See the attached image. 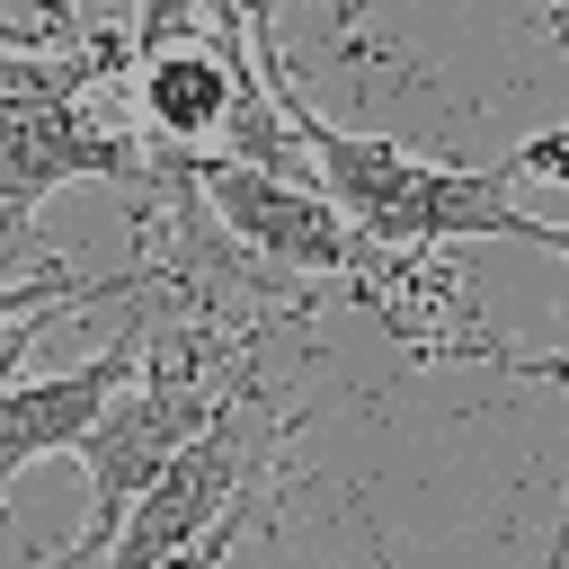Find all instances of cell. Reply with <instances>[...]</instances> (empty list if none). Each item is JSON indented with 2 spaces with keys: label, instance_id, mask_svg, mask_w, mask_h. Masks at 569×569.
<instances>
[{
  "label": "cell",
  "instance_id": "cell-12",
  "mask_svg": "<svg viewBox=\"0 0 569 569\" xmlns=\"http://www.w3.org/2000/svg\"><path fill=\"white\" fill-rule=\"evenodd\" d=\"M560 258H569V222H560Z\"/></svg>",
  "mask_w": 569,
  "mask_h": 569
},
{
  "label": "cell",
  "instance_id": "cell-10",
  "mask_svg": "<svg viewBox=\"0 0 569 569\" xmlns=\"http://www.w3.org/2000/svg\"><path fill=\"white\" fill-rule=\"evenodd\" d=\"M44 320H53V311H27V320H0V391H9V382H18V365L36 356V338H44Z\"/></svg>",
  "mask_w": 569,
  "mask_h": 569
},
{
  "label": "cell",
  "instance_id": "cell-4",
  "mask_svg": "<svg viewBox=\"0 0 569 569\" xmlns=\"http://www.w3.org/2000/svg\"><path fill=\"white\" fill-rule=\"evenodd\" d=\"M196 196L213 204V222L231 231V240H249L267 267H284V276H356L373 249H365V231L320 196V187H302V178H276V169H249V160H222V151H204L196 160Z\"/></svg>",
  "mask_w": 569,
  "mask_h": 569
},
{
  "label": "cell",
  "instance_id": "cell-6",
  "mask_svg": "<svg viewBox=\"0 0 569 569\" xmlns=\"http://www.w3.org/2000/svg\"><path fill=\"white\" fill-rule=\"evenodd\" d=\"M133 373H142V347H133V338L80 356L71 373H36V382L18 373V382L0 391V489H9L27 462H44V453H80V436L107 418V400H116Z\"/></svg>",
  "mask_w": 569,
  "mask_h": 569
},
{
  "label": "cell",
  "instance_id": "cell-1",
  "mask_svg": "<svg viewBox=\"0 0 569 569\" xmlns=\"http://www.w3.org/2000/svg\"><path fill=\"white\" fill-rule=\"evenodd\" d=\"M231 400L187 365V356H160V365H142L116 400H107V418L80 436V471H89V533H80V551L62 560V569H98L107 560V542L124 533V516L142 507V489L222 418Z\"/></svg>",
  "mask_w": 569,
  "mask_h": 569
},
{
  "label": "cell",
  "instance_id": "cell-9",
  "mask_svg": "<svg viewBox=\"0 0 569 569\" xmlns=\"http://www.w3.org/2000/svg\"><path fill=\"white\" fill-rule=\"evenodd\" d=\"M196 18H204L222 44H249V36L267 27V0H196Z\"/></svg>",
  "mask_w": 569,
  "mask_h": 569
},
{
  "label": "cell",
  "instance_id": "cell-3",
  "mask_svg": "<svg viewBox=\"0 0 569 569\" xmlns=\"http://www.w3.org/2000/svg\"><path fill=\"white\" fill-rule=\"evenodd\" d=\"M551 142H560V133H542V151H516V160H498V169L418 160L409 187L365 222V249L418 258V249H445V240H525V249H551V258H560V222H533V213L507 204V178H525V169H560Z\"/></svg>",
  "mask_w": 569,
  "mask_h": 569
},
{
  "label": "cell",
  "instance_id": "cell-7",
  "mask_svg": "<svg viewBox=\"0 0 569 569\" xmlns=\"http://www.w3.org/2000/svg\"><path fill=\"white\" fill-rule=\"evenodd\" d=\"M240 71H249V44H222L213 27H178L160 44H142L133 62V107L160 142L196 151V142H222L231 124V98H240Z\"/></svg>",
  "mask_w": 569,
  "mask_h": 569
},
{
  "label": "cell",
  "instance_id": "cell-11",
  "mask_svg": "<svg viewBox=\"0 0 569 569\" xmlns=\"http://www.w3.org/2000/svg\"><path fill=\"white\" fill-rule=\"evenodd\" d=\"M240 525H249V507H240V516H231V525H213V533H204V542H187V551H178V560H160V569H222V560H231V542H240Z\"/></svg>",
  "mask_w": 569,
  "mask_h": 569
},
{
  "label": "cell",
  "instance_id": "cell-2",
  "mask_svg": "<svg viewBox=\"0 0 569 569\" xmlns=\"http://www.w3.org/2000/svg\"><path fill=\"white\" fill-rule=\"evenodd\" d=\"M142 151L80 116V62L0 53V231H18L71 178H133Z\"/></svg>",
  "mask_w": 569,
  "mask_h": 569
},
{
  "label": "cell",
  "instance_id": "cell-8",
  "mask_svg": "<svg viewBox=\"0 0 569 569\" xmlns=\"http://www.w3.org/2000/svg\"><path fill=\"white\" fill-rule=\"evenodd\" d=\"M116 284H80V276H0V320H27V311H80Z\"/></svg>",
  "mask_w": 569,
  "mask_h": 569
},
{
  "label": "cell",
  "instance_id": "cell-5",
  "mask_svg": "<svg viewBox=\"0 0 569 569\" xmlns=\"http://www.w3.org/2000/svg\"><path fill=\"white\" fill-rule=\"evenodd\" d=\"M249 436L258 427H240V409H222L151 489H142V507L124 516V533L107 542V560L98 569H160V560H178L187 542H204L213 525H231L240 507H258V480H249Z\"/></svg>",
  "mask_w": 569,
  "mask_h": 569
}]
</instances>
